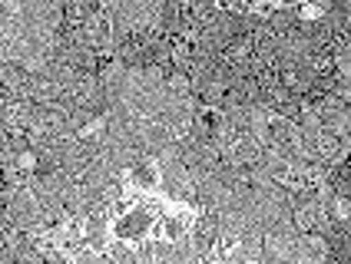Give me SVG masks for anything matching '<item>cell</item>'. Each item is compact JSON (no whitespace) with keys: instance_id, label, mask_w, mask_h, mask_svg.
Returning a JSON list of instances; mask_svg holds the SVG:
<instances>
[{"instance_id":"cell-2","label":"cell","mask_w":351,"mask_h":264,"mask_svg":"<svg viewBox=\"0 0 351 264\" xmlns=\"http://www.w3.org/2000/svg\"><path fill=\"white\" fill-rule=\"evenodd\" d=\"M106 228H110V222L99 218V215L83 218V241L90 251H106Z\"/></svg>"},{"instance_id":"cell-3","label":"cell","mask_w":351,"mask_h":264,"mask_svg":"<svg viewBox=\"0 0 351 264\" xmlns=\"http://www.w3.org/2000/svg\"><path fill=\"white\" fill-rule=\"evenodd\" d=\"M126 175L133 179V185H139V189H153L156 185V166L153 162H136Z\"/></svg>"},{"instance_id":"cell-1","label":"cell","mask_w":351,"mask_h":264,"mask_svg":"<svg viewBox=\"0 0 351 264\" xmlns=\"http://www.w3.org/2000/svg\"><path fill=\"white\" fill-rule=\"evenodd\" d=\"M159 215H162V208L156 202H139L130 211H123L119 218H113V231H117V238H136V241H143Z\"/></svg>"}]
</instances>
